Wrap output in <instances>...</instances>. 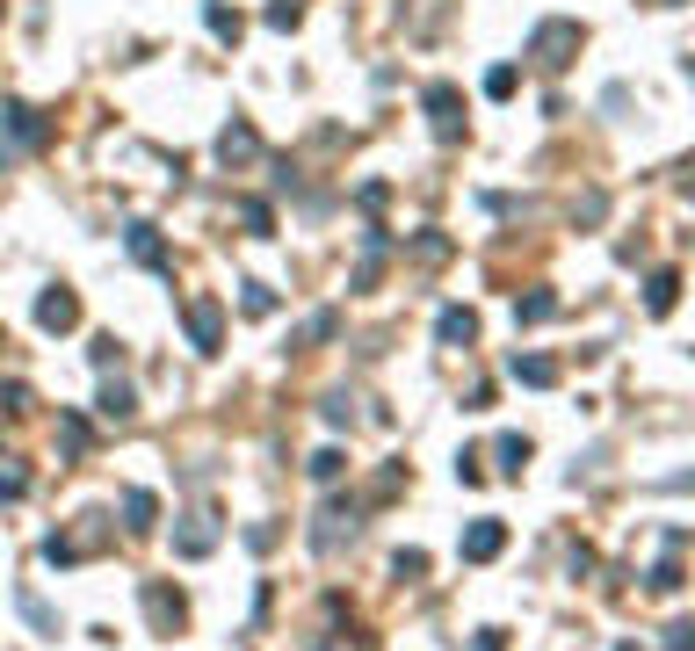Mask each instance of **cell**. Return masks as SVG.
Returning <instances> with one entry per match:
<instances>
[{
	"instance_id": "24",
	"label": "cell",
	"mask_w": 695,
	"mask_h": 651,
	"mask_svg": "<svg viewBox=\"0 0 695 651\" xmlns=\"http://www.w3.org/2000/svg\"><path fill=\"white\" fill-rule=\"evenodd\" d=\"M645 586H652V594H674V586H681V565H674V557H667V565H659V572H652Z\"/></svg>"
},
{
	"instance_id": "3",
	"label": "cell",
	"mask_w": 695,
	"mask_h": 651,
	"mask_svg": "<svg viewBox=\"0 0 695 651\" xmlns=\"http://www.w3.org/2000/svg\"><path fill=\"white\" fill-rule=\"evenodd\" d=\"M457 109H464V95H457L449 80H435V87H428V116H435V131H442V138H457V131H464V116H457Z\"/></svg>"
},
{
	"instance_id": "15",
	"label": "cell",
	"mask_w": 695,
	"mask_h": 651,
	"mask_svg": "<svg viewBox=\"0 0 695 651\" xmlns=\"http://www.w3.org/2000/svg\"><path fill=\"white\" fill-rule=\"evenodd\" d=\"M131 254H138V261H153V268H160V261H167V246L153 239V225H131Z\"/></svg>"
},
{
	"instance_id": "17",
	"label": "cell",
	"mask_w": 695,
	"mask_h": 651,
	"mask_svg": "<svg viewBox=\"0 0 695 651\" xmlns=\"http://www.w3.org/2000/svg\"><path fill=\"white\" fill-rule=\"evenodd\" d=\"M210 550V529H203V514H189V529H181V557H203Z\"/></svg>"
},
{
	"instance_id": "29",
	"label": "cell",
	"mask_w": 695,
	"mask_h": 651,
	"mask_svg": "<svg viewBox=\"0 0 695 651\" xmlns=\"http://www.w3.org/2000/svg\"><path fill=\"white\" fill-rule=\"evenodd\" d=\"M667 492H695V471H681V478H667Z\"/></svg>"
},
{
	"instance_id": "12",
	"label": "cell",
	"mask_w": 695,
	"mask_h": 651,
	"mask_svg": "<svg viewBox=\"0 0 695 651\" xmlns=\"http://www.w3.org/2000/svg\"><path fill=\"white\" fill-rule=\"evenodd\" d=\"M493 456H500V471H507V478H522V463H529V442H522V434H500V442H493Z\"/></svg>"
},
{
	"instance_id": "4",
	"label": "cell",
	"mask_w": 695,
	"mask_h": 651,
	"mask_svg": "<svg viewBox=\"0 0 695 651\" xmlns=\"http://www.w3.org/2000/svg\"><path fill=\"white\" fill-rule=\"evenodd\" d=\"M37 326H51V333L80 326V297H73V290H44V297H37Z\"/></svg>"
},
{
	"instance_id": "27",
	"label": "cell",
	"mask_w": 695,
	"mask_h": 651,
	"mask_svg": "<svg viewBox=\"0 0 695 651\" xmlns=\"http://www.w3.org/2000/svg\"><path fill=\"white\" fill-rule=\"evenodd\" d=\"M22 492H29V478H22V471H0V500H22Z\"/></svg>"
},
{
	"instance_id": "19",
	"label": "cell",
	"mask_w": 695,
	"mask_h": 651,
	"mask_svg": "<svg viewBox=\"0 0 695 651\" xmlns=\"http://www.w3.org/2000/svg\"><path fill=\"white\" fill-rule=\"evenodd\" d=\"M312 478L334 485V478H341V449H319V456H312Z\"/></svg>"
},
{
	"instance_id": "22",
	"label": "cell",
	"mask_w": 695,
	"mask_h": 651,
	"mask_svg": "<svg viewBox=\"0 0 695 651\" xmlns=\"http://www.w3.org/2000/svg\"><path fill=\"white\" fill-rule=\"evenodd\" d=\"M572 217H580V225H601V217H609V196H601V189L580 196V210H572Z\"/></svg>"
},
{
	"instance_id": "28",
	"label": "cell",
	"mask_w": 695,
	"mask_h": 651,
	"mask_svg": "<svg viewBox=\"0 0 695 651\" xmlns=\"http://www.w3.org/2000/svg\"><path fill=\"white\" fill-rule=\"evenodd\" d=\"M667 651H695V623H674L667 630Z\"/></svg>"
},
{
	"instance_id": "14",
	"label": "cell",
	"mask_w": 695,
	"mask_h": 651,
	"mask_svg": "<svg viewBox=\"0 0 695 651\" xmlns=\"http://www.w3.org/2000/svg\"><path fill=\"white\" fill-rule=\"evenodd\" d=\"M674 290H681V275H674V268H659V275H652V290H645V304H652V312H674Z\"/></svg>"
},
{
	"instance_id": "11",
	"label": "cell",
	"mask_w": 695,
	"mask_h": 651,
	"mask_svg": "<svg viewBox=\"0 0 695 651\" xmlns=\"http://www.w3.org/2000/svg\"><path fill=\"white\" fill-rule=\"evenodd\" d=\"M515 319H522V326H543V319H558V297H551V290H529V297L515 304Z\"/></svg>"
},
{
	"instance_id": "20",
	"label": "cell",
	"mask_w": 695,
	"mask_h": 651,
	"mask_svg": "<svg viewBox=\"0 0 695 651\" xmlns=\"http://www.w3.org/2000/svg\"><path fill=\"white\" fill-rule=\"evenodd\" d=\"M268 22H276V29H297V22H305V0H276V8H268Z\"/></svg>"
},
{
	"instance_id": "2",
	"label": "cell",
	"mask_w": 695,
	"mask_h": 651,
	"mask_svg": "<svg viewBox=\"0 0 695 651\" xmlns=\"http://www.w3.org/2000/svg\"><path fill=\"white\" fill-rule=\"evenodd\" d=\"M464 557H471V565H493V557L507 550V529H500V521H471V529H464V543H457Z\"/></svg>"
},
{
	"instance_id": "5",
	"label": "cell",
	"mask_w": 695,
	"mask_h": 651,
	"mask_svg": "<svg viewBox=\"0 0 695 651\" xmlns=\"http://www.w3.org/2000/svg\"><path fill=\"white\" fill-rule=\"evenodd\" d=\"M507 369H515V384H529V391H551L558 384V362L551 355H515Z\"/></svg>"
},
{
	"instance_id": "21",
	"label": "cell",
	"mask_w": 695,
	"mask_h": 651,
	"mask_svg": "<svg viewBox=\"0 0 695 651\" xmlns=\"http://www.w3.org/2000/svg\"><path fill=\"white\" fill-rule=\"evenodd\" d=\"M486 95H493V102L515 95V66H493V73H486Z\"/></svg>"
},
{
	"instance_id": "16",
	"label": "cell",
	"mask_w": 695,
	"mask_h": 651,
	"mask_svg": "<svg viewBox=\"0 0 695 651\" xmlns=\"http://www.w3.org/2000/svg\"><path fill=\"white\" fill-rule=\"evenodd\" d=\"M239 304H247L254 319H268V312H276V290H268V283H247V290H239Z\"/></svg>"
},
{
	"instance_id": "13",
	"label": "cell",
	"mask_w": 695,
	"mask_h": 651,
	"mask_svg": "<svg viewBox=\"0 0 695 651\" xmlns=\"http://www.w3.org/2000/svg\"><path fill=\"white\" fill-rule=\"evenodd\" d=\"M131 413H138L131 384H102V420H131Z\"/></svg>"
},
{
	"instance_id": "18",
	"label": "cell",
	"mask_w": 695,
	"mask_h": 651,
	"mask_svg": "<svg viewBox=\"0 0 695 651\" xmlns=\"http://www.w3.org/2000/svg\"><path fill=\"white\" fill-rule=\"evenodd\" d=\"M22 615H29V623H37L44 637H58V615H51V608H44L37 594H22Z\"/></svg>"
},
{
	"instance_id": "26",
	"label": "cell",
	"mask_w": 695,
	"mask_h": 651,
	"mask_svg": "<svg viewBox=\"0 0 695 651\" xmlns=\"http://www.w3.org/2000/svg\"><path fill=\"white\" fill-rule=\"evenodd\" d=\"M239 217H247V232H268L276 217H268V203H239Z\"/></svg>"
},
{
	"instance_id": "7",
	"label": "cell",
	"mask_w": 695,
	"mask_h": 651,
	"mask_svg": "<svg viewBox=\"0 0 695 651\" xmlns=\"http://www.w3.org/2000/svg\"><path fill=\"white\" fill-rule=\"evenodd\" d=\"M435 333H442V348H471V340H478V319H471V312H457V304H449V312L435 319Z\"/></svg>"
},
{
	"instance_id": "10",
	"label": "cell",
	"mask_w": 695,
	"mask_h": 651,
	"mask_svg": "<svg viewBox=\"0 0 695 651\" xmlns=\"http://www.w3.org/2000/svg\"><path fill=\"white\" fill-rule=\"evenodd\" d=\"M8 131H15L22 145H44V116L29 109V102H8Z\"/></svg>"
},
{
	"instance_id": "25",
	"label": "cell",
	"mask_w": 695,
	"mask_h": 651,
	"mask_svg": "<svg viewBox=\"0 0 695 651\" xmlns=\"http://www.w3.org/2000/svg\"><path fill=\"white\" fill-rule=\"evenodd\" d=\"M210 29H218L225 44H239V15H232V8H210Z\"/></svg>"
},
{
	"instance_id": "6",
	"label": "cell",
	"mask_w": 695,
	"mask_h": 651,
	"mask_svg": "<svg viewBox=\"0 0 695 651\" xmlns=\"http://www.w3.org/2000/svg\"><path fill=\"white\" fill-rule=\"evenodd\" d=\"M145 615H153L160 630H181V594H174V586H160V579H153V586H145Z\"/></svg>"
},
{
	"instance_id": "1",
	"label": "cell",
	"mask_w": 695,
	"mask_h": 651,
	"mask_svg": "<svg viewBox=\"0 0 695 651\" xmlns=\"http://www.w3.org/2000/svg\"><path fill=\"white\" fill-rule=\"evenodd\" d=\"M189 340H196V355H218V340H225V312H218V297H189Z\"/></svg>"
},
{
	"instance_id": "9",
	"label": "cell",
	"mask_w": 695,
	"mask_h": 651,
	"mask_svg": "<svg viewBox=\"0 0 695 651\" xmlns=\"http://www.w3.org/2000/svg\"><path fill=\"white\" fill-rule=\"evenodd\" d=\"M153 514H160V500H153V492H124V529H131V536H145V529H153Z\"/></svg>"
},
{
	"instance_id": "8",
	"label": "cell",
	"mask_w": 695,
	"mask_h": 651,
	"mask_svg": "<svg viewBox=\"0 0 695 651\" xmlns=\"http://www.w3.org/2000/svg\"><path fill=\"white\" fill-rule=\"evenodd\" d=\"M254 152H261V138L247 131V123H232V131L218 138V160H225V167H239V160H254Z\"/></svg>"
},
{
	"instance_id": "23",
	"label": "cell",
	"mask_w": 695,
	"mask_h": 651,
	"mask_svg": "<svg viewBox=\"0 0 695 651\" xmlns=\"http://www.w3.org/2000/svg\"><path fill=\"white\" fill-rule=\"evenodd\" d=\"M73 557H80V550H73L66 536H51V543H44V565H58V572H66V565H73Z\"/></svg>"
}]
</instances>
